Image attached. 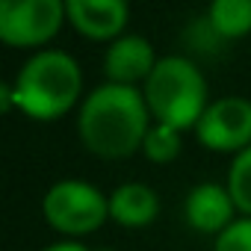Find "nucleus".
<instances>
[{
    "mask_svg": "<svg viewBox=\"0 0 251 251\" xmlns=\"http://www.w3.org/2000/svg\"><path fill=\"white\" fill-rule=\"evenodd\" d=\"M95 251H112V248H95Z\"/></svg>",
    "mask_w": 251,
    "mask_h": 251,
    "instance_id": "obj_16",
    "label": "nucleus"
},
{
    "mask_svg": "<svg viewBox=\"0 0 251 251\" xmlns=\"http://www.w3.org/2000/svg\"><path fill=\"white\" fill-rule=\"evenodd\" d=\"M225 186H227L239 216H251V145L242 148L239 154H233Z\"/></svg>",
    "mask_w": 251,
    "mask_h": 251,
    "instance_id": "obj_12",
    "label": "nucleus"
},
{
    "mask_svg": "<svg viewBox=\"0 0 251 251\" xmlns=\"http://www.w3.org/2000/svg\"><path fill=\"white\" fill-rule=\"evenodd\" d=\"M195 136L204 148L213 151H233L251 145V98L245 95H225L210 100L204 115L195 124Z\"/></svg>",
    "mask_w": 251,
    "mask_h": 251,
    "instance_id": "obj_6",
    "label": "nucleus"
},
{
    "mask_svg": "<svg viewBox=\"0 0 251 251\" xmlns=\"http://www.w3.org/2000/svg\"><path fill=\"white\" fill-rule=\"evenodd\" d=\"M9 86H12L15 106L24 115L36 121H53L77 103L83 92V71L71 53L45 48L36 50L18 68Z\"/></svg>",
    "mask_w": 251,
    "mask_h": 251,
    "instance_id": "obj_2",
    "label": "nucleus"
},
{
    "mask_svg": "<svg viewBox=\"0 0 251 251\" xmlns=\"http://www.w3.org/2000/svg\"><path fill=\"white\" fill-rule=\"evenodd\" d=\"M65 18L62 0H0V39L12 48H39L59 33Z\"/></svg>",
    "mask_w": 251,
    "mask_h": 251,
    "instance_id": "obj_5",
    "label": "nucleus"
},
{
    "mask_svg": "<svg viewBox=\"0 0 251 251\" xmlns=\"http://www.w3.org/2000/svg\"><path fill=\"white\" fill-rule=\"evenodd\" d=\"M207 27L219 39H239L251 33V0H213L207 9Z\"/></svg>",
    "mask_w": 251,
    "mask_h": 251,
    "instance_id": "obj_11",
    "label": "nucleus"
},
{
    "mask_svg": "<svg viewBox=\"0 0 251 251\" xmlns=\"http://www.w3.org/2000/svg\"><path fill=\"white\" fill-rule=\"evenodd\" d=\"M45 222L68 236H86L109 219V195L80 177L56 180L42 198Z\"/></svg>",
    "mask_w": 251,
    "mask_h": 251,
    "instance_id": "obj_4",
    "label": "nucleus"
},
{
    "mask_svg": "<svg viewBox=\"0 0 251 251\" xmlns=\"http://www.w3.org/2000/svg\"><path fill=\"white\" fill-rule=\"evenodd\" d=\"M157 53L154 45L145 36H118L115 42H109L106 53H103V74L106 83H118V86H145V80L151 77L154 65H157Z\"/></svg>",
    "mask_w": 251,
    "mask_h": 251,
    "instance_id": "obj_7",
    "label": "nucleus"
},
{
    "mask_svg": "<svg viewBox=\"0 0 251 251\" xmlns=\"http://www.w3.org/2000/svg\"><path fill=\"white\" fill-rule=\"evenodd\" d=\"M236 204L227 192L225 183H213V180H204L198 186L189 189L186 201H183V216L186 222L201 230V233H213L219 236L233 219H236Z\"/></svg>",
    "mask_w": 251,
    "mask_h": 251,
    "instance_id": "obj_8",
    "label": "nucleus"
},
{
    "mask_svg": "<svg viewBox=\"0 0 251 251\" xmlns=\"http://www.w3.org/2000/svg\"><path fill=\"white\" fill-rule=\"evenodd\" d=\"M42 251H92V248H86L83 242H74V239H62V242H50V245H45Z\"/></svg>",
    "mask_w": 251,
    "mask_h": 251,
    "instance_id": "obj_15",
    "label": "nucleus"
},
{
    "mask_svg": "<svg viewBox=\"0 0 251 251\" xmlns=\"http://www.w3.org/2000/svg\"><path fill=\"white\" fill-rule=\"evenodd\" d=\"M180 133H183V130L172 127V124L154 121L151 130H148V136H145V142H142L145 157H148L151 163H172V160H177V154H180V148H183Z\"/></svg>",
    "mask_w": 251,
    "mask_h": 251,
    "instance_id": "obj_13",
    "label": "nucleus"
},
{
    "mask_svg": "<svg viewBox=\"0 0 251 251\" xmlns=\"http://www.w3.org/2000/svg\"><path fill=\"white\" fill-rule=\"evenodd\" d=\"M157 213H160V195L142 180H127L109 192V219L124 227L151 225Z\"/></svg>",
    "mask_w": 251,
    "mask_h": 251,
    "instance_id": "obj_10",
    "label": "nucleus"
},
{
    "mask_svg": "<svg viewBox=\"0 0 251 251\" xmlns=\"http://www.w3.org/2000/svg\"><path fill=\"white\" fill-rule=\"evenodd\" d=\"M213 251H251V216H236L219 236H213Z\"/></svg>",
    "mask_w": 251,
    "mask_h": 251,
    "instance_id": "obj_14",
    "label": "nucleus"
},
{
    "mask_svg": "<svg viewBox=\"0 0 251 251\" xmlns=\"http://www.w3.org/2000/svg\"><path fill=\"white\" fill-rule=\"evenodd\" d=\"M151 124L154 118L142 89L118 83H103L92 89L77 112V130L83 145L106 160L130 157L133 151H139Z\"/></svg>",
    "mask_w": 251,
    "mask_h": 251,
    "instance_id": "obj_1",
    "label": "nucleus"
},
{
    "mask_svg": "<svg viewBox=\"0 0 251 251\" xmlns=\"http://www.w3.org/2000/svg\"><path fill=\"white\" fill-rule=\"evenodd\" d=\"M142 95L151 109V118L160 124H172L177 130H195L198 118L210 106L207 80L201 68L180 53L157 59L151 77L142 86Z\"/></svg>",
    "mask_w": 251,
    "mask_h": 251,
    "instance_id": "obj_3",
    "label": "nucleus"
},
{
    "mask_svg": "<svg viewBox=\"0 0 251 251\" xmlns=\"http://www.w3.org/2000/svg\"><path fill=\"white\" fill-rule=\"evenodd\" d=\"M68 21L89 39L115 42L130 18V6L124 0H68Z\"/></svg>",
    "mask_w": 251,
    "mask_h": 251,
    "instance_id": "obj_9",
    "label": "nucleus"
}]
</instances>
